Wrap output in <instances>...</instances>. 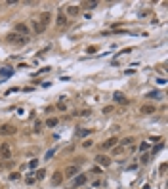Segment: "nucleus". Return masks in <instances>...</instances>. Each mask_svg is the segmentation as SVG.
Wrapping results in <instances>:
<instances>
[{
  "mask_svg": "<svg viewBox=\"0 0 168 189\" xmlns=\"http://www.w3.org/2000/svg\"><path fill=\"white\" fill-rule=\"evenodd\" d=\"M6 40H8L10 44L23 46V44H27V42H29V38H27V37H21V34H17V32H10L8 37H6Z\"/></svg>",
  "mask_w": 168,
  "mask_h": 189,
  "instance_id": "nucleus-1",
  "label": "nucleus"
},
{
  "mask_svg": "<svg viewBox=\"0 0 168 189\" xmlns=\"http://www.w3.org/2000/svg\"><path fill=\"white\" fill-rule=\"evenodd\" d=\"M14 32H17V34H21V37H27L31 34V29H29L27 23H15L14 25Z\"/></svg>",
  "mask_w": 168,
  "mask_h": 189,
  "instance_id": "nucleus-2",
  "label": "nucleus"
},
{
  "mask_svg": "<svg viewBox=\"0 0 168 189\" xmlns=\"http://www.w3.org/2000/svg\"><path fill=\"white\" fill-rule=\"evenodd\" d=\"M0 159H4V161L12 159V147H10V143H2L0 145Z\"/></svg>",
  "mask_w": 168,
  "mask_h": 189,
  "instance_id": "nucleus-3",
  "label": "nucleus"
},
{
  "mask_svg": "<svg viewBox=\"0 0 168 189\" xmlns=\"http://www.w3.org/2000/svg\"><path fill=\"white\" fill-rule=\"evenodd\" d=\"M117 143H118V138H117V136H113V138L105 139V141L101 143L100 147H101V151H107V149H113L115 145H117Z\"/></svg>",
  "mask_w": 168,
  "mask_h": 189,
  "instance_id": "nucleus-4",
  "label": "nucleus"
},
{
  "mask_svg": "<svg viewBox=\"0 0 168 189\" xmlns=\"http://www.w3.org/2000/svg\"><path fill=\"white\" fill-rule=\"evenodd\" d=\"M155 113H157V107L153 103H145L140 107V115H155Z\"/></svg>",
  "mask_w": 168,
  "mask_h": 189,
  "instance_id": "nucleus-5",
  "label": "nucleus"
},
{
  "mask_svg": "<svg viewBox=\"0 0 168 189\" xmlns=\"http://www.w3.org/2000/svg\"><path fill=\"white\" fill-rule=\"evenodd\" d=\"M94 161L97 162L100 166H103V168H107V166L111 164V159L107 157V155H103V153H100V155H95V159H94Z\"/></svg>",
  "mask_w": 168,
  "mask_h": 189,
  "instance_id": "nucleus-6",
  "label": "nucleus"
},
{
  "mask_svg": "<svg viewBox=\"0 0 168 189\" xmlns=\"http://www.w3.org/2000/svg\"><path fill=\"white\" fill-rule=\"evenodd\" d=\"M78 174V164H69L63 172V178H75Z\"/></svg>",
  "mask_w": 168,
  "mask_h": 189,
  "instance_id": "nucleus-7",
  "label": "nucleus"
},
{
  "mask_svg": "<svg viewBox=\"0 0 168 189\" xmlns=\"http://www.w3.org/2000/svg\"><path fill=\"white\" fill-rule=\"evenodd\" d=\"M113 99L118 103V105H128V103H130V99H128L122 92H115V94H113Z\"/></svg>",
  "mask_w": 168,
  "mask_h": 189,
  "instance_id": "nucleus-8",
  "label": "nucleus"
},
{
  "mask_svg": "<svg viewBox=\"0 0 168 189\" xmlns=\"http://www.w3.org/2000/svg\"><path fill=\"white\" fill-rule=\"evenodd\" d=\"M55 25H57V27H63V25H67V15L63 14V10H61V8L57 10V17H55Z\"/></svg>",
  "mask_w": 168,
  "mask_h": 189,
  "instance_id": "nucleus-9",
  "label": "nucleus"
},
{
  "mask_svg": "<svg viewBox=\"0 0 168 189\" xmlns=\"http://www.w3.org/2000/svg\"><path fill=\"white\" fill-rule=\"evenodd\" d=\"M73 183H75V187H82V185H84V183H86V181H88V176L86 174H77V176H75V178H73Z\"/></svg>",
  "mask_w": 168,
  "mask_h": 189,
  "instance_id": "nucleus-10",
  "label": "nucleus"
},
{
  "mask_svg": "<svg viewBox=\"0 0 168 189\" xmlns=\"http://www.w3.org/2000/svg\"><path fill=\"white\" fill-rule=\"evenodd\" d=\"M61 181H63V172L55 170L54 176H52V185H54V187H57V185H61Z\"/></svg>",
  "mask_w": 168,
  "mask_h": 189,
  "instance_id": "nucleus-11",
  "label": "nucleus"
},
{
  "mask_svg": "<svg viewBox=\"0 0 168 189\" xmlns=\"http://www.w3.org/2000/svg\"><path fill=\"white\" fill-rule=\"evenodd\" d=\"M12 74H14V69H12V67H4V69H0V80L4 82L6 79L12 77Z\"/></svg>",
  "mask_w": 168,
  "mask_h": 189,
  "instance_id": "nucleus-12",
  "label": "nucleus"
},
{
  "mask_svg": "<svg viewBox=\"0 0 168 189\" xmlns=\"http://www.w3.org/2000/svg\"><path fill=\"white\" fill-rule=\"evenodd\" d=\"M14 132H15V128L12 124H2V126H0V134H2V136H12Z\"/></svg>",
  "mask_w": 168,
  "mask_h": 189,
  "instance_id": "nucleus-13",
  "label": "nucleus"
},
{
  "mask_svg": "<svg viewBox=\"0 0 168 189\" xmlns=\"http://www.w3.org/2000/svg\"><path fill=\"white\" fill-rule=\"evenodd\" d=\"M38 21H40L44 27H48V23L52 21V14H50V12H42V14H40V19H38Z\"/></svg>",
  "mask_w": 168,
  "mask_h": 189,
  "instance_id": "nucleus-14",
  "label": "nucleus"
},
{
  "mask_svg": "<svg viewBox=\"0 0 168 189\" xmlns=\"http://www.w3.org/2000/svg\"><path fill=\"white\" fill-rule=\"evenodd\" d=\"M32 31L37 32V34H42V32L46 31V27L40 23V21H32Z\"/></svg>",
  "mask_w": 168,
  "mask_h": 189,
  "instance_id": "nucleus-15",
  "label": "nucleus"
},
{
  "mask_svg": "<svg viewBox=\"0 0 168 189\" xmlns=\"http://www.w3.org/2000/svg\"><path fill=\"white\" fill-rule=\"evenodd\" d=\"M134 141H136V138H132V136H128V138H124V139H120V141H118V143H120V147H126V145H132V143H134Z\"/></svg>",
  "mask_w": 168,
  "mask_h": 189,
  "instance_id": "nucleus-16",
  "label": "nucleus"
},
{
  "mask_svg": "<svg viewBox=\"0 0 168 189\" xmlns=\"http://www.w3.org/2000/svg\"><path fill=\"white\" fill-rule=\"evenodd\" d=\"M92 132H94V130H90V128H82V130H78V132H77V138H88Z\"/></svg>",
  "mask_w": 168,
  "mask_h": 189,
  "instance_id": "nucleus-17",
  "label": "nucleus"
},
{
  "mask_svg": "<svg viewBox=\"0 0 168 189\" xmlns=\"http://www.w3.org/2000/svg\"><path fill=\"white\" fill-rule=\"evenodd\" d=\"M57 122H59V120L55 119V117H52V119H46V126H48V128H54V126H57Z\"/></svg>",
  "mask_w": 168,
  "mask_h": 189,
  "instance_id": "nucleus-18",
  "label": "nucleus"
},
{
  "mask_svg": "<svg viewBox=\"0 0 168 189\" xmlns=\"http://www.w3.org/2000/svg\"><path fill=\"white\" fill-rule=\"evenodd\" d=\"M78 12H80L78 6H69V8H67V14L69 15H78Z\"/></svg>",
  "mask_w": 168,
  "mask_h": 189,
  "instance_id": "nucleus-19",
  "label": "nucleus"
},
{
  "mask_svg": "<svg viewBox=\"0 0 168 189\" xmlns=\"http://www.w3.org/2000/svg\"><path fill=\"white\" fill-rule=\"evenodd\" d=\"M35 181H37V178H35V174H32V172H31V174H29L27 178H25V183H27V185H32V183H35Z\"/></svg>",
  "mask_w": 168,
  "mask_h": 189,
  "instance_id": "nucleus-20",
  "label": "nucleus"
},
{
  "mask_svg": "<svg viewBox=\"0 0 168 189\" xmlns=\"http://www.w3.org/2000/svg\"><path fill=\"white\" fill-rule=\"evenodd\" d=\"M95 6H97V2H84V4H82V8H86V10H94Z\"/></svg>",
  "mask_w": 168,
  "mask_h": 189,
  "instance_id": "nucleus-21",
  "label": "nucleus"
},
{
  "mask_svg": "<svg viewBox=\"0 0 168 189\" xmlns=\"http://www.w3.org/2000/svg\"><path fill=\"white\" fill-rule=\"evenodd\" d=\"M44 176H46V170H44V168H40V170H38L37 174H35V178H37V180H42Z\"/></svg>",
  "mask_w": 168,
  "mask_h": 189,
  "instance_id": "nucleus-22",
  "label": "nucleus"
},
{
  "mask_svg": "<svg viewBox=\"0 0 168 189\" xmlns=\"http://www.w3.org/2000/svg\"><path fill=\"white\" fill-rule=\"evenodd\" d=\"M8 178H10L12 181H15V180H19V178H21V174H19V172H12V174H10Z\"/></svg>",
  "mask_w": 168,
  "mask_h": 189,
  "instance_id": "nucleus-23",
  "label": "nucleus"
},
{
  "mask_svg": "<svg viewBox=\"0 0 168 189\" xmlns=\"http://www.w3.org/2000/svg\"><path fill=\"white\" fill-rule=\"evenodd\" d=\"M37 166H38V161H37V159H32V161L29 162V168H31V170H35Z\"/></svg>",
  "mask_w": 168,
  "mask_h": 189,
  "instance_id": "nucleus-24",
  "label": "nucleus"
},
{
  "mask_svg": "<svg viewBox=\"0 0 168 189\" xmlns=\"http://www.w3.org/2000/svg\"><path fill=\"white\" fill-rule=\"evenodd\" d=\"M40 128H42V122H40V120H37V122H35V134H38Z\"/></svg>",
  "mask_w": 168,
  "mask_h": 189,
  "instance_id": "nucleus-25",
  "label": "nucleus"
},
{
  "mask_svg": "<svg viewBox=\"0 0 168 189\" xmlns=\"http://www.w3.org/2000/svg\"><path fill=\"white\" fill-rule=\"evenodd\" d=\"M147 149H149V143H147V141H143V143L140 145V151H141V153H145Z\"/></svg>",
  "mask_w": 168,
  "mask_h": 189,
  "instance_id": "nucleus-26",
  "label": "nucleus"
},
{
  "mask_svg": "<svg viewBox=\"0 0 168 189\" xmlns=\"http://www.w3.org/2000/svg\"><path fill=\"white\" fill-rule=\"evenodd\" d=\"M140 161H141V164H147V162H149V155H145V153H143Z\"/></svg>",
  "mask_w": 168,
  "mask_h": 189,
  "instance_id": "nucleus-27",
  "label": "nucleus"
},
{
  "mask_svg": "<svg viewBox=\"0 0 168 189\" xmlns=\"http://www.w3.org/2000/svg\"><path fill=\"white\" fill-rule=\"evenodd\" d=\"M111 113H113V107H111V105L103 107V115H111Z\"/></svg>",
  "mask_w": 168,
  "mask_h": 189,
  "instance_id": "nucleus-28",
  "label": "nucleus"
},
{
  "mask_svg": "<svg viewBox=\"0 0 168 189\" xmlns=\"http://www.w3.org/2000/svg\"><path fill=\"white\" fill-rule=\"evenodd\" d=\"M82 147H84V149H90V147H92V139H84Z\"/></svg>",
  "mask_w": 168,
  "mask_h": 189,
  "instance_id": "nucleus-29",
  "label": "nucleus"
},
{
  "mask_svg": "<svg viewBox=\"0 0 168 189\" xmlns=\"http://www.w3.org/2000/svg\"><path fill=\"white\" fill-rule=\"evenodd\" d=\"M54 153H55V149H50V151L44 155V159H46V161H48V159H52V157H54Z\"/></svg>",
  "mask_w": 168,
  "mask_h": 189,
  "instance_id": "nucleus-30",
  "label": "nucleus"
},
{
  "mask_svg": "<svg viewBox=\"0 0 168 189\" xmlns=\"http://www.w3.org/2000/svg\"><path fill=\"white\" fill-rule=\"evenodd\" d=\"M160 149H164V143H159V145H157V147L153 149V155H157V153H159Z\"/></svg>",
  "mask_w": 168,
  "mask_h": 189,
  "instance_id": "nucleus-31",
  "label": "nucleus"
},
{
  "mask_svg": "<svg viewBox=\"0 0 168 189\" xmlns=\"http://www.w3.org/2000/svg\"><path fill=\"white\" fill-rule=\"evenodd\" d=\"M147 97H160V94L157 92V90H153V92H149V94H147Z\"/></svg>",
  "mask_w": 168,
  "mask_h": 189,
  "instance_id": "nucleus-32",
  "label": "nucleus"
},
{
  "mask_svg": "<svg viewBox=\"0 0 168 189\" xmlns=\"http://www.w3.org/2000/svg\"><path fill=\"white\" fill-rule=\"evenodd\" d=\"M57 109H59V111H65V109H67V105H65V101H59V103H57Z\"/></svg>",
  "mask_w": 168,
  "mask_h": 189,
  "instance_id": "nucleus-33",
  "label": "nucleus"
},
{
  "mask_svg": "<svg viewBox=\"0 0 168 189\" xmlns=\"http://www.w3.org/2000/svg\"><path fill=\"white\" fill-rule=\"evenodd\" d=\"M92 174H101V168H97V166H92Z\"/></svg>",
  "mask_w": 168,
  "mask_h": 189,
  "instance_id": "nucleus-34",
  "label": "nucleus"
},
{
  "mask_svg": "<svg viewBox=\"0 0 168 189\" xmlns=\"http://www.w3.org/2000/svg\"><path fill=\"white\" fill-rule=\"evenodd\" d=\"M90 115H92V111H90V109H84V111L80 113V117H90Z\"/></svg>",
  "mask_w": 168,
  "mask_h": 189,
  "instance_id": "nucleus-35",
  "label": "nucleus"
},
{
  "mask_svg": "<svg viewBox=\"0 0 168 189\" xmlns=\"http://www.w3.org/2000/svg\"><path fill=\"white\" fill-rule=\"evenodd\" d=\"M118 153H122V147L118 145V147H113V155H118Z\"/></svg>",
  "mask_w": 168,
  "mask_h": 189,
  "instance_id": "nucleus-36",
  "label": "nucleus"
},
{
  "mask_svg": "<svg viewBox=\"0 0 168 189\" xmlns=\"http://www.w3.org/2000/svg\"><path fill=\"white\" fill-rule=\"evenodd\" d=\"M86 52H88V54H95V52H97V48H95V46H90Z\"/></svg>",
  "mask_w": 168,
  "mask_h": 189,
  "instance_id": "nucleus-37",
  "label": "nucleus"
},
{
  "mask_svg": "<svg viewBox=\"0 0 168 189\" xmlns=\"http://www.w3.org/2000/svg\"><path fill=\"white\" fill-rule=\"evenodd\" d=\"M164 172H166V162H162V164H160V174H164Z\"/></svg>",
  "mask_w": 168,
  "mask_h": 189,
  "instance_id": "nucleus-38",
  "label": "nucleus"
},
{
  "mask_svg": "<svg viewBox=\"0 0 168 189\" xmlns=\"http://www.w3.org/2000/svg\"><path fill=\"white\" fill-rule=\"evenodd\" d=\"M69 189H77V187H69Z\"/></svg>",
  "mask_w": 168,
  "mask_h": 189,
  "instance_id": "nucleus-39",
  "label": "nucleus"
},
{
  "mask_svg": "<svg viewBox=\"0 0 168 189\" xmlns=\"http://www.w3.org/2000/svg\"><path fill=\"white\" fill-rule=\"evenodd\" d=\"M0 170H2V164H0Z\"/></svg>",
  "mask_w": 168,
  "mask_h": 189,
  "instance_id": "nucleus-40",
  "label": "nucleus"
}]
</instances>
